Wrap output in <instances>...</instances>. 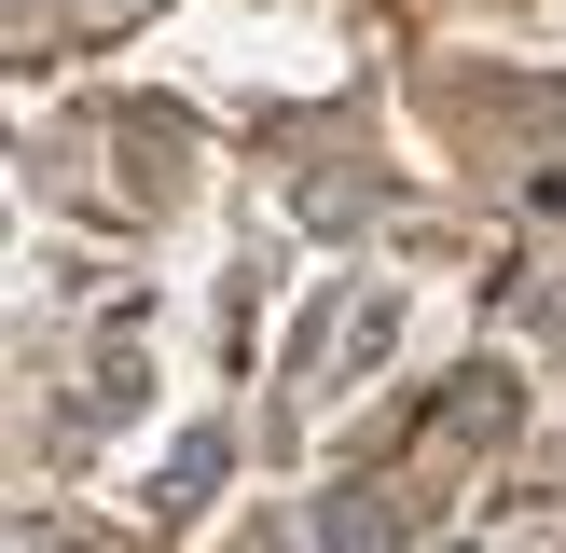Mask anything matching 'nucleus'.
I'll return each mask as SVG.
<instances>
[{
  "instance_id": "obj_1",
  "label": "nucleus",
  "mask_w": 566,
  "mask_h": 553,
  "mask_svg": "<svg viewBox=\"0 0 566 553\" xmlns=\"http://www.w3.org/2000/svg\"><path fill=\"white\" fill-rule=\"evenodd\" d=\"M387 540H401V525H387L374 484H332V498H318V553H387Z\"/></svg>"
},
{
  "instance_id": "obj_2",
  "label": "nucleus",
  "mask_w": 566,
  "mask_h": 553,
  "mask_svg": "<svg viewBox=\"0 0 566 553\" xmlns=\"http://www.w3.org/2000/svg\"><path fill=\"white\" fill-rule=\"evenodd\" d=\"M221 457H235V442H221V429H193L180 457H166V484H153V512H193V498L221 484Z\"/></svg>"
}]
</instances>
